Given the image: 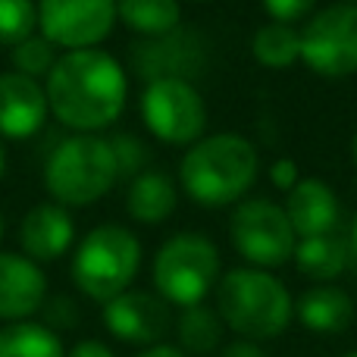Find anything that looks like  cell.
Listing matches in <instances>:
<instances>
[{
	"label": "cell",
	"instance_id": "obj_1",
	"mask_svg": "<svg viewBox=\"0 0 357 357\" xmlns=\"http://www.w3.org/2000/svg\"><path fill=\"white\" fill-rule=\"evenodd\" d=\"M47 107L63 126L94 132L110 126L126 107V73L104 50H69L47 75Z\"/></svg>",
	"mask_w": 357,
	"mask_h": 357
},
{
	"label": "cell",
	"instance_id": "obj_2",
	"mask_svg": "<svg viewBox=\"0 0 357 357\" xmlns=\"http://www.w3.org/2000/svg\"><path fill=\"white\" fill-rule=\"evenodd\" d=\"M257 151L241 135H210L182 160V188L204 207H222L248 195L257 178Z\"/></svg>",
	"mask_w": 357,
	"mask_h": 357
},
{
	"label": "cell",
	"instance_id": "obj_3",
	"mask_svg": "<svg viewBox=\"0 0 357 357\" xmlns=\"http://www.w3.org/2000/svg\"><path fill=\"white\" fill-rule=\"evenodd\" d=\"M216 314L229 329L251 342L276 339L291 323V304L285 285L264 270H232L220 279Z\"/></svg>",
	"mask_w": 357,
	"mask_h": 357
},
{
	"label": "cell",
	"instance_id": "obj_4",
	"mask_svg": "<svg viewBox=\"0 0 357 357\" xmlns=\"http://www.w3.org/2000/svg\"><path fill=\"white\" fill-rule=\"evenodd\" d=\"M116 176L119 167L110 144L94 135H75L47 157L44 185L60 207H88L113 188Z\"/></svg>",
	"mask_w": 357,
	"mask_h": 357
},
{
	"label": "cell",
	"instance_id": "obj_5",
	"mask_svg": "<svg viewBox=\"0 0 357 357\" xmlns=\"http://www.w3.org/2000/svg\"><path fill=\"white\" fill-rule=\"evenodd\" d=\"M142 264V245L123 226H98L82 238L73 257V279L94 301H113L135 279Z\"/></svg>",
	"mask_w": 357,
	"mask_h": 357
},
{
	"label": "cell",
	"instance_id": "obj_6",
	"mask_svg": "<svg viewBox=\"0 0 357 357\" xmlns=\"http://www.w3.org/2000/svg\"><path fill=\"white\" fill-rule=\"evenodd\" d=\"M220 276V254L213 241L195 232L173 235L157 251L154 260V285L163 301L178 307H197L213 289Z\"/></svg>",
	"mask_w": 357,
	"mask_h": 357
},
{
	"label": "cell",
	"instance_id": "obj_7",
	"mask_svg": "<svg viewBox=\"0 0 357 357\" xmlns=\"http://www.w3.org/2000/svg\"><path fill=\"white\" fill-rule=\"evenodd\" d=\"M301 60L329 79L357 73V3L326 6L304 25Z\"/></svg>",
	"mask_w": 357,
	"mask_h": 357
},
{
	"label": "cell",
	"instance_id": "obj_8",
	"mask_svg": "<svg viewBox=\"0 0 357 357\" xmlns=\"http://www.w3.org/2000/svg\"><path fill=\"white\" fill-rule=\"evenodd\" d=\"M144 126L167 144H197L207 126V107L185 79H154L142 98Z\"/></svg>",
	"mask_w": 357,
	"mask_h": 357
},
{
	"label": "cell",
	"instance_id": "obj_9",
	"mask_svg": "<svg viewBox=\"0 0 357 357\" xmlns=\"http://www.w3.org/2000/svg\"><path fill=\"white\" fill-rule=\"evenodd\" d=\"M232 241L241 257L251 264L279 266L295 254L298 235L282 207L264 197H254L232 213Z\"/></svg>",
	"mask_w": 357,
	"mask_h": 357
},
{
	"label": "cell",
	"instance_id": "obj_10",
	"mask_svg": "<svg viewBox=\"0 0 357 357\" xmlns=\"http://www.w3.org/2000/svg\"><path fill=\"white\" fill-rule=\"evenodd\" d=\"M116 19V0H41L38 25L50 44L88 50L104 41Z\"/></svg>",
	"mask_w": 357,
	"mask_h": 357
},
{
	"label": "cell",
	"instance_id": "obj_11",
	"mask_svg": "<svg viewBox=\"0 0 357 357\" xmlns=\"http://www.w3.org/2000/svg\"><path fill=\"white\" fill-rule=\"evenodd\" d=\"M169 307L163 298L148 291H123L119 298L107 301L104 323L116 339L132 345H154L169 333Z\"/></svg>",
	"mask_w": 357,
	"mask_h": 357
},
{
	"label": "cell",
	"instance_id": "obj_12",
	"mask_svg": "<svg viewBox=\"0 0 357 357\" xmlns=\"http://www.w3.org/2000/svg\"><path fill=\"white\" fill-rule=\"evenodd\" d=\"M47 94L35 79L22 73L0 75V135L29 138L47 119Z\"/></svg>",
	"mask_w": 357,
	"mask_h": 357
},
{
	"label": "cell",
	"instance_id": "obj_13",
	"mask_svg": "<svg viewBox=\"0 0 357 357\" xmlns=\"http://www.w3.org/2000/svg\"><path fill=\"white\" fill-rule=\"evenodd\" d=\"M47 279L35 260L0 254V320H25L44 307Z\"/></svg>",
	"mask_w": 357,
	"mask_h": 357
},
{
	"label": "cell",
	"instance_id": "obj_14",
	"mask_svg": "<svg viewBox=\"0 0 357 357\" xmlns=\"http://www.w3.org/2000/svg\"><path fill=\"white\" fill-rule=\"evenodd\" d=\"M285 216H289L291 229L298 238H314V235H326L339 222V197L320 178H301L295 188L289 191L285 201Z\"/></svg>",
	"mask_w": 357,
	"mask_h": 357
},
{
	"label": "cell",
	"instance_id": "obj_15",
	"mask_svg": "<svg viewBox=\"0 0 357 357\" xmlns=\"http://www.w3.org/2000/svg\"><path fill=\"white\" fill-rule=\"evenodd\" d=\"M75 226L60 204H38L19 226V241L31 260H56L69 251Z\"/></svg>",
	"mask_w": 357,
	"mask_h": 357
},
{
	"label": "cell",
	"instance_id": "obj_16",
	"mask_svg": "<svg viewBox=\"0 0 357 357\" xmlns=\"http://www.w3.org/2000/svg\"><path fill=\"white\" fill-rule=\"evenodd\" d=\"M295 314L310 333L320 335H339L351 326L354 304L335 285H317V289L304 291L295 304Z\"/></svg>",
	"mask_w": 357,
	"mask_h": 357
},
{
	"label": "cell",
	"instance_id": "obj_17",
	"mask_svg": "<svg viewBox=\"0 0 357 357\" xmlns=\"http://www.w3.org/2000/svg\"><path fill=\"white\" fill-rule=\"evenodd\" d=\"M295 264L310 279H335L348 264V241L335 232L314 235V238H298Z\"/></svg>",
	"mask_w": 357,
	"mask_h": 357
},
{
	"label": "cell",
	"instance_id": "obj_18",
	"mask_svg": "<svg viewBox=\"0 0 357 357\" xmlns=\"http://www.w3.org/2000/svg\"><path fill=\"white\" fill-rule=\"evenodd\" d=\"M126 207L138 222H163L176 210V185L163 173H142L132 182Z\"/></svg>",
	"mask_w": 357,
	"mask_h": 357
},
{
	"label": "cell",
	"instance_id": "obj_19",
	"mask_svg": "<svg viewBox=\"0 0 357 357\" xmlns=\"http://www.w3.org/2000/svg\"><path fill=\"white\" fill-rule=\"evenodd\" d=\"M116 16L142 35H169L176 31L182 10L178 0H116Z\"/></svg>",
	"mask_w": 357,
	"mask_h": 357
},
{
	"label": "cell",
	"instance_id": "obj_20",
	"mask_svg": "<svg viewBox=\"0 0 357 357\" xmlns=\"http://www.w3.org/2000/svg\"><path fill=\"white\" fill-rule=\"evenodd\" d=\"M251 50L264 66L285 69L295 60H301V31H295L289 22H266L254 35Z\"/></svg>",
	"mask_w": 357,
	"mask_h": 357
},
{
	"label": "cell",
	"instance_id": "obj_21",
	"mask_svg": "<svg viewBox=\"0 0 357 357\" xmlns=\"http://www.w3.org/2000/svg\"><path fill=\"white\" fill-rule=\"evenodd\" d=\"M0 357H63V345L41 323H13L0 329Z\"/></svg>",
	"mask_w": 357,
	"mask_h": 357
},
{
	"label": "cell",
	"instance_id": "obj_22",
	"mask_svg": "<svg viewBox=\"0 0 357 357\" xmlns=\"http://www.w3.org/2000/svg\"><path fill=\"white\" fill-rule=\"evenodd\" d=\"M178 339H182L185 351L191 354H210L222 339V320L216 310L204 307H185L182 320H178Z\"/></svg>",
	"mask_w": 357,
	"mask_h": 357
},
{
	"label": "cell",
	"instance_id": "obj_23",
	"mask_svg": "<svg viewBox=\"0 0 357 357\" xmlns=\"http://www.w3.org/2000/svg\"><path fill=\"white\" fill-rule=\"evenodd\" d=\"M38 25V6L31 0H0V47L22 44Z\"/></svg>",
	"mask_w": 357,
	"mask_h": 357
},
{
	"label": "cell",
	"instance_id": "obj_24",
	"mask_svg": "<svg viewBox=\"0 0 357 357\" xmlns=\"http://www.w3.org/2000/svg\"><path fill=\"white\" fill-rule=\"evenodd\" d=\"M13 63H16V69L22 75H29V79L50 75V69H54V63H56L54 44H50L44 35L25 38L22 44H16V47H13Z\"/></svg>",
	"mask_w": 357,
	"mask_h": 357
},
{
	"label": "cell",
	"instance_id": "obj_25",
	"mask_svg": "<svg viewBox=\"0 0 357 357\" xmlns=\"http://www.w3.org/2000/svg\"><path fill=\"white\" fill-rule=\"evenodd\" d=\"M110 148H113V157H116L119 173H138V169H142L144 148H142V142H138V138L119 135V138H113V142H110Z\"/></svg>",
	"mask_w": 357,
	"mask_h": 357
},
{
	"label": "cell",
	"instance_id": "obj_26",
	"mask_svg": "<svg viewBox=\"0 0 357 357\" xmlns=\"http://www.w3.org/2000/svg\"><path fill=\"white\" fill-rule=\"evenodd\" d=\"M314 0H264V10L273 16V22H291L310 13Z\"/></svg>",
	"mask_w": 357,
	"mask_h": 357
},
{
	"label": "cell",
	"instance_id": "obj_27",
	"mask_svg": "<svg viewBox=\"0 0 357 357\" xmlns=\"http://www.w3.org/2000/svg\"><path fill=\"white\" fill-rule=\"evenodd\" d=\"M44 317H47L50 326H75V320H79V310H75V304L69 301V298H54V301L44 307Z\"/></svg>",
	"mask_w": 357,
	"mask_h": 357
},
{
	"label": "cell",
	"instance_id": "obj_28",
	"mask_svg": "<svg viewBox=\"0 0 357 357\" xmlns=\"http://www.w3.org/2000/svg\"><path fill=\"white\" fill-rule=\"evenodd\" d=\"M270 178L285 191H291L298 182H301V178H298V169H295V160H276L270 169Z\"/></svg>",
	"mask_w": 357,
	"mask_h": 357
},
{
	"label": "cell",
	"instance_id": "obj_29",
	"mask_svg": "<svg viewBox=\"0 0 357 357\" xmlns=\"http://www.w3.org/2000/svg\"><path fill=\"white\" fill-rule=\"evenodd\" d=\"M69 357H113V351L104 345V342L88 339V342H79V345L69 351Z\"/></svg>",
	"mask_w": 357,
	"mask_h": 357
},
{
	"label": "cell",
	"instance_id": "obj_30",
	"mask_svg": "<svg viewBox=\"0 0 357 357\" xmlns=\"http://www.w3.org/2000/svg\"><path fill=\"white\" fill-rule=\"evenodd\" d=\"M220 357H266V354L254 342H232V345L222 348Z\"/></svg>",
	"mask_w": 357,
	"mask_h": 357
},
{
	"label": "cell",
	"instance_id": "obj_31",
	"mask_svg": "<svg viewBox=\"0 0 357 357\" xmlns=\"http://www.w3.org/2000/svg\"><path fill=\"white\" fill-rule=\"evenodd\" d=\"M138 357H185L178 348H169V345H154V348H148L144 354H138Z\"/></svg>",
	"mask_w": 357,
	"mask_h": 357
},
{
	"label": "cell",
	"instance_id": "obj_32",
	"mask_svg": "<svg viewBox=\"0 0 357 357\" xmlns=\"http://www.w3.org/2000/svg\"><path fill=\"white\" fill-rule=\"evenodd\" d=\"M351 248H354V257H357V220H354V226H351Z\"/></svg>",
	"mask_w": 357,
	"mask_h": 357
},
{
	"label": "cell",
	"instance_id": "obj_33",
	"mask_svg": "<svg viewBox=\"0 0 357 357\" xmlns=\"http://www.w3.org/2000/svg\"><path fill=\"white\" fill-rule=\"evenodd\" d=\"M351 154H354V163H357V135H354V144H351Z\"/></svg>",
	"mask_w": 357,
	"mask_h": 357
},
{
	"label": "cell",
	"instance_id": "obj_34",
	"mask_svg": "<svg viewBox=\"0 0 357 357\" xmlns=\"http://www.w3.org/2000/svg\"><path fill=\"white\" fill-rule=\"evenodd\" d=\"M0 176H3V148H0Z\"/></svg>",
	"mask_w": 357,
	"mask_h": 357
},
{
	"label": "cell",
	"instance_id": "obj_35",
	"mask_svg": "<svg viewBox=\"0 0 357 357\" xmlns=\"http://www.w3.org/2000/svg\"><path fill=\"white\" fill-rule=\"evenodd\" d=\"M345 357H357V351H351V354H345Z\"/></svg>",
	"mask_w": 357,
	"mask_h": 357
},
{
	"label": "cell",
	"instance_id": "obj_36",
	"mask_svg": "<svg viewBox=\"0 0 357 357\" xmlns=\"http://www.w3.org/2000/svg\"><path fill=\"white\" fill-rule=\"evenodd\" d=\"M0 232H3V222H0Z\"/></svg>",
	"mask_w": 357,
	"mask_h": 357
},
{
	"label": "cell",
	"instance_id": "obj_37",
	"mask_svg": "<svg viewBox=\"0 0 357 357\" xmlns=\"http://www.w3.org/2000/svg\"><path fill=\"white\" fill-rule=\"evenodd\" d=\"M351 3H357V0H351Z\"/></svg>",
	"mask_w": 357,
	"mask_h": 357
}]
</instances>
